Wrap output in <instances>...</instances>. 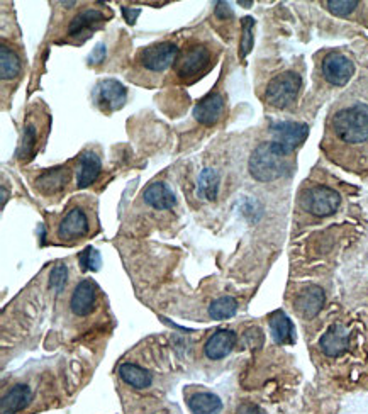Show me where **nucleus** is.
<instances>
[{
    "mask_svg": "<svg viewBox=\"0 0 368 414\" xmlns=\"http://www.w3.org/2000/svg\"><path fill=\"white\" fill-rule=\"evenodd\" d=\"M141 14V9H129V7H123V16H124V19H126V23L128 24H134L136 23V19H138V16Z\"/></svg>",
    "mask_w": 368,
    "mask_h": 414,
    "instance_id": "obj_34",
    "label": "nucleus"
},
{
    "mask_svg": "<svg viewBox=\"0 0 368 414\" xmlns=\"http://www.w3.org/2000/svg\"><path fill=\"white\" fill-rule=\"evenodd\" d=\"M216 6H218L216 7V16H218L219 19H226V17L233 16V11H231V7H229V4L218 2Z\"/></svg>",
    "mask_w": 368,
    "mask_h": 414,
    "instance_id": "obj_35",
    "label": "nucleus"
},
{
    "mask_svg": "<svg viewBox=\"0 0 368 414\" xmlns=\"http://www.w3.org/2000/svg\"><path fill=\"white\" fill-rule=\"evenodd\" d=\"M33 392L28 386H14L7 394H4L2 403H0V409L2 414H16L28 406L31 401Z\"/></svg>",
    "mask_w": 368,
    "mask_h": 414,
    "instance_id": "obj_20",
    "label": "nucleus"
},
{
    "mask_svg": "<svg viewBox=\"0 0 368 414\" xmlns=\"http://www.w3.org/2000/svg\"><path fill=\"white\" fill-rule=\"evenodd\" d=\"M179 46L175 43L163 41L157 45L146 46L138 55V62L145 70L150 72H163L179 60Z\"/></svg>",
    "mask_w": 368,
    "mask_h": 414,
    "instance_id": "obj_7",
    "label": "nucleus"
},
{
    "mask_svg": "<svg viewBox=\"0 0 368 414\" xmlns=\"http://www.w3.org/2000/svg\"><path fill=\"white\" fill-rule=\"evenodd\" d=\"M6 202H7V191H6V187L2 185V209L6 207Z\"/></svg>",
    "mask_w": 368,
    "mask_h": 414,
    "instance_id": "obj_37",
    "label": "nucleus"
},
{
    "mask_svg": "<svg viewBox=\"0 0 368 414\" xmlns=\"http://www.w3.org/2000/svg\"><path fill=\"white\" fill-rule=\"evenodd\" d=\"M238 303L235 297L224 296L216 299L214 303L209 306V316L216 321H223V319H229L236 314Z\"/></svg>",
    "mask_w": 368,
    "mask_h": 414,
    "instance_id": "obj_27",
    "label": "nucleus"
},
{
    "mask_svg": "<svg viewBox=\"0 0 368 414\" xmlns=\"http://www.w3.org/2000/svg\"><path fill=\"white\" fill-rule=\"evenodd\" d=\"M68 182H70V170H68V167H58L41 174L34 185H36V189L43 196H55V194L62 192Z\"/></svg>",
    "mask_w": 368,
    "mask_h": 414,
    "instance_id": "obj_13",
    "label": "nucleus"
},
{
    "mask_svg": "<svg viewBox=\"0 0 368 414\" xmlns=\"http://www.w3.org/2000/svg\"><path fill=\"white\" fill-rule=\"evenodd\" d=\"M238 4H240V6H245V7H251V6H253V2H243V0H240V2H238Z\"/></svg>",
    "mask_w": 368,
    "mask_h": 414,
    "instance_id": "obj_38",
    "label": "nucleus"
},
{
    "mask_svg": "<svg viewBox=\"0 0 368 414\" xmlns=\"http://www.w3.org/2000/svg\"><path fill=\"white\" fill-rule=\"evenodd\" d=\"M224 111H226L224 97L218 92H212L197 102V106L194 107V118L202 126H214L223 118Z\"/></svg>",
    "mask_w": 368,
    "mask_h": 414,
    "instance_id": "obj_11",
    "label": "nucleus"
},
{
    "mask_svg": "<svg viewBox=\"0 0 368 414\" xmlns=\"http://www.w3.org/2000/svg\"><path fill=\"white\" fill-rule=\"evenodd\" d=\"M212 53L204 45H190L179 55L175 72L180 80L192 82L202 77L212 67Z\"/></svg>",
    "mask_w": 368,
    "mask_h": 414,
    "instance_id": "obj_4",
    "label": "nucleus"
},
{
    "mask_svg": "<svg viewBox=\"0 0 368 414\" xmlns=\"http://www.w3.org/2000/svg\"><path fill=\"white\" fill-rule=\"evenodd\" d=\"M287 157L289 153L274 141L262 143L251 153L248 170L258 182H274L287 172Z\"/></svg>",
    "mask_w": 368,
    "mask_h": 414,
    "instance_id": "obj_1",
    "label": "nucleus"
},
{
    "mask_svg": "<svg viewBox=\"0 0 368 414\" xmlns=\"http://www.w3.org/2000/svg\"><path fill=\"white\" fill-rule=\"evenodd\" d=\"M302 80L301 75L296 72H285L277 75L275 79L270 80L267 85L265 99L275 109H285V107L292 106L301 92Z\"/></svg>",
    "mask_w": 368,
    "mask_h": 414,
    "instance_id": "obj_5",
    "label": "nucleus"
},
{
    "mask_svg": "<svg viewBox=\"0 0 368 414\" xmlns=\"http://www.w3.org/2000/svg\"><path fill=\"white\" fill-rule=\"evenodd\" d=\"M187 406L192 414H218L223 409V403L212 392H196L187 399Z\"/></svg>",
    "mask_w": 368,
    "mask_h": 414,
    "instance_id": "obj_22",
    "label": "nucleus"
},
{
    "mask_svg": "<svg viewBox=\"0 0 368 414\" xmlns=\"http://www.w3.org/2000/svg\"><path fill=\"white\" fill-rule=\"evenodd\" d=\"M104 58H106V46H104V45H97L94 48L92 53H90V56H89V63L97 65V63L104 62Z\"/></svg>",
    "mask_w": 368,
    "mask_h": 414,
    "instance_id": "obj_32",
    "label": "nucleus"
},
{
    "mask_svg": "<svg viewBox=\"0 0 368 414\" xmlns=\"http://www.w3.org/2000/svg\"><path fill=\"white\" fill-rule=\"evenodd\" d=\"M119 375L121 379L129 386L136 387V389H146L153 382V377L148 370L141 369V367L134 364H123L119 367Z\"/></svg>",
    "mask_w": 368,
    "mask_h": 414,
    "instance_id": "obj_24",
    "label": "nucleus"
},
{
    "mask_svg": "<svg viewBox=\"0 0 368 414\" xmlns=\"http://www.w3.org/2000/svg\"><path fill=\"white\" fill-rule=\"evenodd\" d=\"M341 204V197L335 189L326 187V185H318V187L307 189L302 196V206L307 213L318 216V218H326V216L335 214L338 207Z\"/></svg>",
    "mask_w": 368,
    "mask_h": 414,
    "instance_id": "obj_6",
    "label": "nucleus"
},
{
    "mask_svg": "<svg viewBox=\"0 0 368 414\" xmlns=\"http://www.w3.org/2000/svg\"><path fill=\"white\" fill-rule=\"evenodd\" d=\"M106 19L101 11L97 9H85L77 14L70 21V26H68V36H79L87 29H94L95 26L101 24L102 21Z\"/></svg>",
    "mask_w": 368,
    "mask_h": 414,
    "instance_id": "obj_23",
    "label": "nucleus"
},
{
    "mask_svg": "<svg viewBox=\"0 0 368 414\" xmlns=\"http://www.w3.org/2000/svg\"><path fill=\"white\" fill-rule=\"evenodd\" d=\"M323 306H324V292H323V289L318 286H309V287L302 289L296 299L297 310L307 319L318 316L319 310L323 309Z\"/></svg>",
    "mask_w": 368,
    "mask_h": 414,
    "instance_id": "obj_15",
    "label": "nucleus"
},
{
    "mask_svg": "<svg viewBox=\"0 0 368 414\" xmlns=\"http://www.w3.org/2000/svg\"><path fill=\"white\" fill-rule=\"evenodd\" d=\"M350 333L343 325H333L326 333L323 335L319 347L324 355L328 357H340L348 350Z\"/></svg>",
    "mask_w": 368,
    "mask_h": 414,
    "instance_id": "obj_12",
    "label": "nucleus"
},
{
    "mask_svg": "<svg viewBox=\"0 0 368 414\" xmlns=\"http://www.w3.org/2000/svg\"><path fill=\"white\" fill-rule=\"evenodd\" d=\"M126 99H128V92L124 85L114 79L102 80L95 89V102L104 112L119 111L126 103Z\"/></svg>",
    "mask_w": 368,
    "mask_h": 414,
    "instance_id": "obj_10",
    "label": "nucleus"
},
{
    "mask_svg": "<svg viewBox=\"0 0 368 414\" xmlns=\"http://www.w3.org/2000/svg\"><path fill=\"white\" fill-rule=\"evenodd\" d=\"M79 262H80V267L84 272H87V270L97 272L99 269H101V255H99V252L95 248L84 250V252L80 253Z\"/></svg>",
    "mask_w": 368,
    "mask_h": 414,
    "instance_id": "obj_30",
    "label": "nucleus"
},
{
    "mask_svg": "<svg viewBox=\"0 0 368 414\" xmlns=\"http://www.w3.org/2000/svg\"><path fill=\"white\" fill-rule=\"evenodd\" d=\"M219 192V174L212 168H206L199 175L197 182V196L206 201H216Z\"/></svg>",
    "mask_w": 368,
    "mask_h": 414,
    "instance_id": "obj_26",
    "label": "nucleus"
},
{
    "mask_svg": "<svg viewBox=\"0 0 368 414\" xmlns=\"http://www.w3.org/2000/svg\"><path fill=\"white\" fill-rule=\"evenodd\" d=\"M236 345V335L231 330H219L207 340L206 355L211 360H221L233 352Z\"/></svg>",
    "mask_w": 368,
    "mask_h": 414,
    "instance_id": "obj_17",
    "label": "nucleus"
},
{
    "mask_svg": "<svg viewBox=\"0 0 368 414\" xmlns=\"http://www.w3.org/2000/svg\"><path fill=\"white\" fill-rule=\"evenodd\" d=\"M21 68H23L21 56L12 48H9L7 45H2V48H0V75H2V80L16 79L21 73Z\"/></svg>",
    "mask_w": 368,
    "mask_h": 414,
    "instance_id": "obj_25",
    "label": "nucleus"
},
{
    "mask_svg": "<svg viewBox=\"0 0 368 414\" xmlns=\"http://www.w3.org/2000/svg\"><path fill=\"white\" fill-rule=\"evenodd\" d=\"M326 7L331 14L346 17L358 7V2L357 0H328Z\"/></svg>",
    "mask_w": 368,
    "mask_h": 414,
    "instance_id": "obj_29",
    "label": "nucleus"
},
{
    "mask_svg": "<svg viewBox=\"0 0 368 414\" xmlns=\"http://www.w3.org/2000/svg\"><path fill=\"white\" fill-rule=\"evenodd\" d=\"M67 277H68L67 265L58 263L50 274V287L53 289L55 292H62L65 289V284H67Z\"/></svg>",
    "mask_w": 368,
    "mask_h": 414,
    "instance_id": "obj_31",
    "label": "nucleus"
},
{
    "mask_svg": "<svg viewBox=\"0 0 368 414\" xmlns=\"http://www.w3.org/2000/svg\"><path fill=\"white\" fill-rule=\"evenodd\" d=\"M90 231V213L89 207L77 202L68 207V211L56 224V238L60 243H75L85 238Z\"/></svg>",
    "mask_w": 368,
    "mask_h": 414,
    "instance_id": "obj_3",
    "label": "nucleus"
},
{
    "mask_svg": "<svg viewBox=\"0 0 368 414\" xmlns=\"http://www.w3.org/2000/svg\"><path fill=\"white\" fill-rule=\"evenodd\" d=\"M270 331L272 338L279 345H292L296 342V333H294V325L289 316L282 310H277L270 316Z\"/></svg>",
    "mask_w": 368,
    "mask_h": 414,
    "instance_id": "obj_19",
    "label": "nucleus"
},
{
    "mask_svg": "<svg viewBox=\"0 0 368 414\" xmlns=\"http://www.w3.org/2000/svg\"><path fill=\"white\" fill-rule=\"evenodd\" d=\"M255 338H263L262 331H260L258 328H251V330H248L245 333L246 343H248V347H251V348H258L260 347V345L257 342H255Z\"/></svg>",
    "mask_w": 368,
    "mask_h": 414,
    "instance_id": "obj_33",
    "label": "nucleus"
},
{
    "mask_svg": "<svg viewBox=\"0 0 368 414\" xmlns=\"http://www.w3.org/2000/svg\"><path fill=\"white\" fill-rule=\"evenodd\" d=\"M331 128L343 143L362 145L368 141V114L360 107H348L336 112Z\"/></svg>",
    "mask_w": 368,
    "mask_h": 414,
    "instance_id": "obj_2",
    "label": "nucleus"
},
{
    "mask_svg": "<svg viewBox=\"0 0 368 414\" xmlns=\"http://www.w3.org/2000/svg\"><path fill=\"white\" fill-rule=\"evenodd\" d=\"M355 65L348 56L341 53H331L323 62V75L335 87H345L352 80Z\"/></svg>",
    "mask_w": 368,
    "mask_h": 414,
    "instance_id": "obj_9",
    "label": "nucleus"
},
{
    "mask_svg": "<svg viewBox=\"0 0 368 414\" xmlns=\"http://www.w3.org/2000/svg\"><path fill=\"white\" fill-rule=\"evenodd\" d=\"M236 414H265V411H263V409H260L258 406H255V404L246 403V404H241V406L238 408Z\"/></svg>",
    "mask_w": 368,
    "mask_h": 414,
    "instance_id": "obj_36",
    "label": "nucleus"
},
{
    "mask_svg": "<svg viewBox=\"0 0 368 414\" xmlns=\"http://www.w3.org/2000/svg\"><path fill=\"white\" fill-rule=\"evenodd\" d=\"M253 29H255L253 17H245V19L241 21V33H243V36H241V45H240L241 60H245L250 51L253 50V41H255Z\"/></svg>",
    "mask_w": 368,
    "mask_h": 414,
    "instance_id": "obj_28",
    "label": "nucleus"
},
{
    "mask_svg": "<svg viewBox=\"0 0 368 414\" xmlns=\"http://www.w3.org/2000/svg\"><path fill=\"white\" fill-rule=\"evenodd\" d=\"M97 289L90 280H84L75 287L70 297V309L75 316H87L94 309Z\"/></svg>",
    "mask_w": 368,
    "mask_h": 414,
    "instance_id": "obj_14",
    "label": "nucleus"
},
{
    "mask_svg": "<svg viewBox=\"0 0 368 414\" xmlns=\"http://www.w3.org/2000/svg\"><path fill=\"white\" fill-rule=\"evenodd\" d=\"M101 168H102V163L97 153L87 152L82 155L79 179H77L79 187L85 189V187H89V185H92L95 180H97V177L101 175Z\"/></svg>",
    "mask_w": 368,
    "mask_h": 414,
    "instance_id": "obj_21",
    "label": "nucleus"
},
{
    "mask_svg": "<svg viewBox=\"0 0 368 414\" xmlns=\"http://www.w3.org/2000/svg\"><path fill=\"white\" fill-rule=\"evenodd\" d=\"M270 133L272 138H274V143L279 145L280 148L290 155L304 143L307 135H309V126L304 123L284 121V123L272 124Z\"/></svg>",
    "mask_w": 368,
    "mask_h": 414,
    "instance_id": "obj_8",
    "label": "nucleus"
},
{
    "mask_svg": "<svg viewBox=\"0 0 368 414\" xmlns=\"http://www.w3.org/2000/svg\"><path fill=\"white\" fill-rule=\"evenodd\" d=\"M143 199H145L146 204L158 211L172 209L177 201L172 189L163 182H155L150 187H146V191L143 192Z\"/></svg>",
    "mask_w": 368,
    "mask_h": 414,
    "instance_id": "obj_18",
    "label": "nucleus"
},
{
    "mask_svg": "<svg viewBox=\"0 0 368 414\" xmlns=\"http://www.w3.org/2000/svg\"><path fill=\"white\" fill-rule=\"evenodd\" d=\"M41 121H38L33 116H29L24 124V133L21 138L19 148H17L16 157L17 160H29L38 150V143H40V133H41Z\"/></svg>",
    "mask_w": 368,
    "mask_h": 414,
    "instance_id": "obj_16",
    "label": "nucleus"
}]
</instances>
